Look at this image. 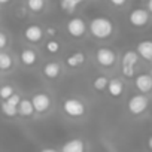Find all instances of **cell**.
Masks as SVG:
<instances>
[{
    "label": "cell",
    "mask_w": 152,
    "mask_h": 152,
    "mask_svg": "<svg viewBox=\"0 0 152 152\" xmlns=\"http://www.w3.org/2000/svg\"><path fill=\"white\" fill-rule=\"evenodd\" d=\"M6 46H8V36L3 31H0V49H5Z\"/></svg>",
    "instance_id": "obj_26"
},
{
    "label": "cell",
    "mask_w": 152,
    "mask_h": 152,
    "mask_svg": "<svg viewBox=\"0 0 152 152\" xmlns=\"http://www.w3.org/2000/svg\"><path fill=\"white\" fill-rule=\"evenodd\" d=\"M31 106L36 113H45L51 107V97L45 93H37L31 97Z\"/></svg>",
    "instance_id": "obj_5"
},
{
    "label": "cell",
    "mask_w": 152,
    "mask_h": 152,
    "mask_svg": "<svg viewBox=\"0 0 152 152\" xmlns=\"http://www.w3.org/2000/svg\"><path fill=\"white\" fill-rule=\"evenodd\" d=\"M14 66V60L9 54L6 52H0V70H11V67Z\"/></svg>",
    "instance_id": "obj_18"
},
{
    "label": "cell",
    "mask_w": 152,
    "mask_h": 152,
    "mask_svg": "<svg viewBox=\"0 0 152 152\" xmlns=\"http://www.w3.org/2000/svg\"><path fill=\"white\" fill-rule=\"evenodd\" d=\"M146 6H148L146 11H148L149 14H152V0H148V2H146Z\"/></svg>",
    "instance_id": "obj_30"
},
{
    "label": "cell",
    "mask_w": 152,
    "mask_h": 152,
    "mask_svg": "<svg viewBox=\"0 0 152 152\" xmlns=\"http://www.w3.org/2000/svg\"><path fill=\"white\" fill-rule=\"evenodd\" d=\"M85 54L84 52H73L70 54L67 58H66V64L70 67V69H76V67H81L84 63H85Z\"/></svg>",
    "instance_id": "obj_15"
},
{
    "label": "cell",
    "mask_w": 152,
    "mask_h": 152,
    "mask_svg": "<svg viewBox=\"0 0 152 152\" xmlns=\"http://www.w3.org/2000/svg\"><path fill=\"white\" fill-rule=\"evenodd\" d=\"M122 75L125 78H133L134 76V67H122Z\"/></svg>",
    "instance_id": "obj_27"
},
{
    "label": "cell",
    "mask_w": 152,
    "mask_h": 152,
    "mask_svg": "<svg viewBox=\"0 0 152 152\" xmlns=\"http://www.w3.org/2000/svg\"><path fill=\"white\" fill-rule=\"evenodd\" d=\"M137 61H139V55H137L136 51H127V52H124L122 60H121L122 67H136Z\"/></svg>",
    "instance_id": "obj_17"
},
{
    "label": "cell",
    "mask_w": 152,
    "mask_h": 152,
    "mask_svg": "<svg viewBox=\"0 0 152 152\" xmlns=\"http://www.w3.org/2000/svg\"><path fill=\"white\" fill-rule=\"evenodd\" d=\"M45 49H46V52H48V54L54 55V54H57V52L60 51V42H58V40L51 39V40H48V42H46Z\"/></svg>",
    "instance_id": "obj_24"
},
{
    "label": "cell",
    "mask_w": 152,
    "mask_h": 152,
    "mask_svg": "<svg viewBox=\"0 0 152 152\" xmlns=\"http://www.w3.org/2000/svg\"><path fill=\"white\" fill-rule=\"evenodd\" d=\"M148 146H149V149L152 151V136L149 137V140H148Z\"/></svg>",
    "instance_id": "obj_32"
},
{
    "label": "cell",
    "mask_w": 152,
    "mask_h": 152,
    "mask_svg": "<svg viewBox=\"0 0 152 152\" xmlns=\"http://www.w3.org/2000/svg\"><path fill=\"white\" fill-rule=\"evenodd\" d=\"M42 72H43V76L46 79L54 81V79H57L58 76L61 75V64L57 63V61H49V63H46L43 66Z\"/></svg>",
    "instance_id": "obj_10"
},
{
    "label": "cell",
    "mask_w": 152,
    "mask_h": 152,
    "mask_svg": "<svg viewBox=\"0 0 152 152\" xmlns=\"http://www.w3.org/2000/svg\"><path fill=\"white\" fill-rule=\"evenodd\" d=\"M40 152H58L57 149H52V148H45V149H42Z\"/></svg>",
    "instance_id": "obj_31"
},
{
    "label": "cell",
    "mask_w": 152,
    "mask_h": 152,
    "mask_svg": "<svg viewBox=\"0 0 152 152\" xmlns=\"http://www.w3.org/2000/svg\"><path fill=\"white\" fill-rule=\"evenodd\" d=\"M67 31L72 37L75 39H79L85 34L87 31V24L82 18H72L69 23H67Z\"/></svg>",
    "instance_id": "obj_7"
},
{
    "label": "cell",
    "mask_w": 152,
    "mask_h": 152,
    "mask_svg": "<svg viewBox=\"0 0 152 152\" xmlns=\"http://www.w3.org/2000/svg\"><path fill=\"white\" fill-rule=\"evenodd\" d=\"M82 0H61V8L66 12H73Z\"/></svg>",
    "instance_id": "obj_22"
},
{
    "label": "cell",
    "mask_w": 152,
    "mask_h": 152,
    "mask_svg": "<svg viewBox=\"0 0 152 152\" xmlns=\"http://www.w3.org/2000/svg\"><path fill=\"white\" fill-rule=\"evenodd\" d=\"M24 37H26V40H28L30 43H39V42L42 40V37H43V30H42L39 26L31 24V26H28V27L24 30Z\"/></svg>",
    "instance_id": "obj_8"
},
{
    "label": "cell",
    "mask_w": 152,
    "mask_h": 152,
    "mask_svg": "<svg viewBox=\"0 0 152 152\" xmlns=\"http://www.w3.org/2000/svg\"><path fill=\"white\" fill-rule=\"evenodd\" d=\"M90 33L96 37V39H107L112 36L115 27H113V23L106 18V17H97V18H93L91 23H90Z\"/></svg>",
    "instance_id": "obj_1"
},
{
    "label": "cell",
    "mask_w": 152,
    "mask_h": 152,
    "mask_svg": "<svg viewBox=\"0 0 152 152\" xmlns=\"http://www.w3.org/2000/svg\"><path fill=\"white\" fill-rule=\"evenodd\" d=\"M12 94H15L14 87H11V85H3V87H0V100H2V102H6Z\"/></svg>",
    "instance_id": "obj_23"
},
{
    "label": "cell",
    "mask_w": 152,
    "mask_h": 152,
    "mask_svg": "<svg viewBox=\"0 0 152 152\" xmlns=\"http://www.w3.org/2000/svg\"><path fill=\"white\" fill-rule=\"evenodd\" d=\"M20 102H21V97H20L18 94H12V96L6 100V103H8L9 106H14V107H18Z\"/></svg>",
    "instance_id": "obj_25"
},
{
    "label": "cell",
    "mask_w": 152,
    "mask_h": 152,
    "mask_svg": "<svg viewBox=\"0 0 152 152\" xmlns=\"http://www.w3.org/2000/svg\"><path fill=\"white\" fill-rule=\"evenodd\" d=\"M134 84H136V88L140 93H143V94L152 91V78H151V75H148V73H142V75L136 76Z\"/></svg>",
    "instance_id": "obj_9"
},
{
    "label": "cell",
    "mask_w": 152,
    "mask_h": 152,
    "mask_svg": "<svg viewBox=\"0 0 152 152\" xmlns=\"http://www.w3.org/2000/svg\"><path fill=\"white\" fill-rule=\"evenodd\" d=\"M107 82H109V79L106 78V76L100 75V76H97V78L93 81V87H94L96 91H104L107 88Z\"/></svg>",
    "instance_id": "obj_19"
},
{
    "label": "cell",
    "mask_w": 152,
    "mask_h": 152,
    "mask_svg": "<svg viewBox=\"0 0 152 152\" xmlns=\"http://www.w3.org/2000/svg\"><path fill=\"white\" fill-rule=\"evenodd\" d=\"M137 55L146 61H152V40H142L137 45Z\"/></svg>",
    "instance_id": "obj_12"
},
{
    "label": "cell",
    "mask_w": 152,
    "mask_h": 152,
    "mask_svg": "<svg viewBox=\"0 0 152 152\" xmlns=\"http://www.w3.org/2000/svg\"><path fill=\"white\" fill-rule=\"evenodd\" d=\"M20 60H21L23 66H26V67H31V66H34L36 61H37V54H36L33 49L27 48V49H23V51H21V54H20Z\"/></svg>",
    "instance_id": "obj_13"
},
{
    "label": "cell",
    "mask_w": 152,
    "mask_h": 152,
    "mask_svg": "<svg viewBox=\"0 0 152 152\" xmlns=\"http://www.w3.org/2000/svg\"><path fill=\"white\" fill-rule=\"evenodd\" d=\"M128 21L133 27H145L149 23V12L143 8H136L130 12Z\"/></svg>",
    "instance_id": "obj_6"
},
{
    "label": "cell",
    "mask_w": 152,
    "mask_h": 152,
    "mask_svg": "<svg viewBox=\"0 0 152 152\" xmlns=\"http://www.w3.org/2000/svg\"><path fill=\"white\" fill-rule=\"evenodd\" d=\"M0 109H2V113H3L5 116H8V118H15V116L18 115L17 107L9 106L6 102H2V104H0Z\"/></svg>",
    "instance_id": "obj_21"
},
{
    "label": "cell",
    "mask_w": 152,
    "mask_h": 152,
    "mask_svg": "<svg viewBox=\"0 0 152 152\" xmlns=\"http://www.w3.org/2000/svg\"><path fill=\"white\" fill-rule=\"evenodd\" d=\"M17 110H18V115L23 116V118H30V116H33V113H34V109H33L31 102H30L28 99H21V102H20Z\"/></svg>",
    "instance_id": "obj_16"
},
{
    "label": "cell",
    "mask_w": 152,
    "mask_h": 152,
    "mask_svg": "<svg viewBox=\"0 0 152 152\" xmlns=\"http://www.w3.org/2000/svg\"><path fill=\"white\" fill-rule=\"evenodd\" d=\"M107 91L112 97H121V94L124 93V82L118 78H113L107 82Z\"/></svg>",
    "instance_id": "obj_14"
},
{
    "label": "cell",
    "mask_w": 152,
    "mask_h": 152,
    "mask_svg": "<svg viewBox=\"0 0 152 152\" xmlns=\"http://www.w3.org/2000/svg\"><path fill=\"white\" fill-rule=\"evenodd\" d=\"M63 110L70 118H81L85 115V104L79 99L69 97L63 102Z\"/></svg>",
    "instance_id": "obj_2"
},
{
    "label": "cell",
    "mask_w": 152,
    "mask_h": 152,
    "mask_svg": "<svg viewBox=\"0 0 152 152\" xmlns=\"http://www.w3.org/2000/svg\"><path fill=\"white\" fill-rule=\"evenodd\" d=\"M148 104H149V100L146 96L143 94H136L133 96L130 100H128V112L131 115H142L146 109H148Z\"/></svg>",
    "instance_id": "obj_3"
},
{
    "label": "cell",
    "mask_w": 152,
    "mask_h": 152,
    "mask_svg": "<svg viewBox=\"0 0 152 152\" xmlns=\"http://www.w3.org/2000/svg\"><path fill=\"white\" fill-rule=\"evenodd\" d=\"M9 0H0V5H5V3H8Z\"/></svg>",
    "instance_id": "obj_33"
},
{
    "label": "cell",
    "mask_w": 152,
    "mask_h": 152,
    "mask_svg": "<svg viewBox=\"0 0 152 152\" xmlns=\"http://www.w3.org/2000/svg\"><path fill=\"white\" fill-rule=\"evenodd\" d=\"M151 78H152V69H151Z\"/></svg>",
    "instance_id": "obj_34"
},
{
    "label": "cell",
    "mask_w": 152,
    "mask_h": 152,
    "mask_svg": "<svg viewBox=\"0 0 152 152\" xmlns=\"http://www.w3.org/2000/svg\"><path fill=\"white\" fill-rule=\"evenodd\" d=\"M96 60L102 67H112L116 63V54L110 48H99L96 52Z\"/></svg>",
    "instance_id": "obj_4"
},
{
    "label": "cell",
    "mask_w": 152,
    "mask_h": 152,
    "mask_svg": "<svg viewBox=\"0 0 152 152\" xmlns=\"http://www.w3.org/2000/svg\"><path fill=\"white\" fill-rule=\"evenodd\" d=\"M46 34L52 37V36H55V34H57V30H55L54 27H48V28H46Z\"/></svg>",
    "instance_id": "obj_29"
},
{
    "label": "cell",
    "mask_w": 152,
    "mask_h": 152,
    "mask_svg": "<svg viewBox=\"0 0 152 152\" xmlns=\"http://www.w3.org/2000/svg\"><path fill=\"white\" fill-rule=\"evenodd\" d=\"M61 152H85V142L82 139H70L63 145Z\"/></svg>",
    "instance_id": "obj_11"
},
{
    "label": "cell",
    "mask_w": 152,
    "mask_h": 152,
    "mask_svg": "<svg viewBox=\"0 0 152 152\" xmlns=\"http://www.w3.org/2000/svg\"><path fill=\"white\" fill-rule=\"evenodd\" d=\"M109 2H110L113 6H118V8H119V6H124V5L127 3V0H109Z\"/></svg>",
    "instance_id": "obj_28"
},
{
    "label": "cell",
    "mask_w": 152,
    "mask_h": 152,
    "mask_svg": "<svg viewBox=\"0 0 152 152\" xmlns=\"http://www.w3.org/2000/svg\"><path fill=\"white\" fill-rule=\"evenodd\" d=\"M27 8H28L31 12L37 14V12L43 11V8H45V0H27Z\"/></svg>",
    "instance_id": "obj_20"
}]
</instances>
